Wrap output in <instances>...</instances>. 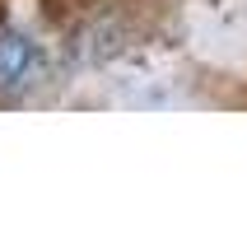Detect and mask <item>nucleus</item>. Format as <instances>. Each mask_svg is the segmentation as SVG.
Returning a JSON list of instances; mask_svg holds the SVG:
<instances>
[{"label": "nucleus", "instance_id": "f257e3e1", "mask_svg": "<svg viewBox=\"0 0 247 252\" xmlns=\"http://www.w3.org/2000/svg\"><path fill=\"white\" fill-rule=\"evenodd\" d=\"M28 65H33V52H28L24 37H0V89H9V84H19L28 75Z\"/></svg>", "mask_w": 247, "mask_h": 252}]
</instances>
